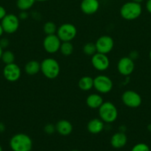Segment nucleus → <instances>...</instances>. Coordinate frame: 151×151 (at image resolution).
<instances>
[{
  "instance_id": "f257e3e1",
  "label": "nucleus",
  "mask_w": 151,
  "mask_h": 151,
  "mask_svg": "<svg viewBox=\"0 0 151 151\" xmlns=\"http://www.w3.org/2000/svg\"><path fill=\"white\" fill-rule=\"evenodd\" d=\"M10 147L13 151H30L33 147L30 137L25 134H16L10 140Z\"/></svg>"
},
{
  "instance_id": "f03ea898",
  "label": "nucleus",
  "mask_w": 151,
  "mask_h": 151,
  "mask_svg": "<svg viewBox=\"0 0 151 151\" xmlns=\"http://www.w3.org/2000/svg\"><path fill=\"white\" fill-rule=\"evenodd\" d=\"M41 69L40 71L47 79H55L60 73V65L59 62L52 58H44L41 62Z\"/></svg>"
},
{
  "instance_id": "7ed1b4c3",
  "label": "nucleus",
  "mask_w": 151,
  "mask_h": 151,
  "mask_svg": "<svg viewBox=\"0 0 151 151\" xmlns=\"http://www.w3.org/2000/svg\"><path fill=\"white\" fill-rule=\"evenodd\" d=\"M142 13V7L140 3L127 1L120 9V15L125 20L132 21L138 19Z\"/></svg>"
},
{
  "instance_id": "20e7f679",
  "label": "nucleus",
  "mask_w": 151,
  "mask_h": 151,
  "mask_svg": "<svg viewBox=\"0 0 151 151\" xmlns=\"http://www.w3.org/2000/svg\"><path fill=\"white\" fill-rule=\"evenodd\" d=\"M98 109L100 119L105 123H113L118 118V109L111 102H104Z\"/></svg>"
},
{
  "instance_id": "39448f33",
  "label": "nucleus",
  "mask_w": 151,
  "mask_h": 151,
  "mask_svg": "<svg viewBox=\"0 0 151 151\" xmlns=\"http://www.w3.org/2000/svg\"><path fill=\"white\" fill-rule=\"evenodd\" d=\"M56 35L62 42L71 41L76 36L77 29L73 24L65 23L58 27Z\"/></svg>"
},
{
  "instance_id": "423d86ee",
  "label": "nucleus",
  "mask_w": 151,
  "mask_h": 151,
  "mask_svg": "<svg viewBox=\"0 0 151 151\" xmlns=\"http://www.w3.org/2000/svg\"><path fill=\"white\" fill-rule=\"evenodd\" d=\"M113 87V81L106 75H98L93 78V88L100 94H107Z\"/></svg>"
},
{
  "instance_id": "0eeeda50",
  "label": "nucleus",
  "mask_w": 151,
  "mask_h": 151,
  "mask_svg": "<svg viewBox=\"0 0 151 151\" xmlns=\"http://www.w3.org/2000/svg\"><path fill=\"white\" fill-rule=\"evenodd\" d=\"M1 24L4 32L13 34L18 30L19 27V19L14 14H7L1 19Z\"/></svg>"
},
{
  "instance_id": "6e6552de",
  "label": "nucleus",
  "mask_w": 151,
  "mask_h": 151,
  "mask_svg": "<svg viewBox=\"0 0 151 151\" xmlns=\"http://www.w3.org/2000/svg\"><path fill=\"white\" fill-rule=\"evenodd\" d=\"M121 100L127 107L131 109L139 107L142 102V97L139 93L133 90H127L124 91L121 95Z\"/></svg>"
},
{
  "instance_id": "1a4fd4ad",
  "label": "nucleus",
  "mask_w": 151,
  "mask_h": 151,
  "mask_svg": "<svg viewBox=\"0 0 151 151\" xmlns=\"http://www.w3.org/2000/svg\"><path fill=\"white\" fill-rule=\"evenodd\" d=\"M96 47L97 52L107 55L114 47V41L109 35H102L96 40Z\"/></svg>"
},
{
  "instance_id": "9d476101",
  "label": "nucleus",
  "mask_w": 151,
  "mask_h": 151,
  "mask_svg": "<svg viewBox=\"0 0 151 151\" xmlns=\"http://www.w3.org/2000/svg\"><path fill=\"white\" fill-rule=\"evenodd\" d=\"M62 41L56 34L46 35L43 41V47L47 53L54 54L59 51Z\"/></svg>"
},
{
  "instance_id": "9b49d317",
  "label": "nucleus",
  "mask_w": 151,
  "mask_h": 151,
  "mask_svg": "<svg viewBox=\"0 0 151 151\" xmlns=\"http://www.w3.org/2000/svg\"><path fill=\"white\" fill-rule=\"evenodd\" d=\"M3 75L4 78L9 82H16L21 78L22 71L20 67L16 63H13L6 64L3 69Z\"/></svg>"
},
{
  "instance_id": "f8f14e48",
  "label": "nucleus",
  "mask_w": 151,
  "mask_h": 151,
  "mask_svg": "<svg viewBox=\"0 0 151 151\" xmlns=\"http://www.w3.org/2000/svg\"><path fill=\"white\" fill-rule=\"evenodd\" d=\"M91 63L95 69L104 72L109 68L110 59L106 54L96 52L91 57Z\"/></svg>"
},
{
  "instance_id": "ddd939ff",
  "label": "nucleus",
  "mask_w": 151,
  "mask_h": 151,
  "mask_svg": "<svg viewBox=\"0 0 151 151\" xmlns=\"http://www.w3.org/2000/svg\"><path fill=\"white\" fill-rule=\"evenodd\" d=\"M117 69L121 75L128 76L135 69V63L130 57H123L117 63Z\"/></svg>"
},
{
  "instance_id": "4468645a",
  "label": "nucleus",
  "mask_w": 151,
  "mask_h": 151,
  "mask_svg": "<svg viewBox=\"0 0 151 151\" xmlns=\"http://www.w3.org/2000/svg\"><path fill=\"white\" fill-rule=\"evenodd\" d=\"M100 4L99 0H82L80 8L82 13L86 15H93L99 10Z\"/></svg>"
},
{
  "instance_id": "2eb2a0df",
  "label": "nucleus",
  "mask_w": 151,
  "mask_h": 151,
  "mask_svg": "<svg viewBox=\"0 0 151 151\" xmlns=\"http://www.w3.org/2000/svg\"><path fill=\"white\" fill-rule=\"evenodd\" d=\"M127 142V137L124 132L115 133L110 139V144L113 147L120 149L124 147Z\"/></svg>"
},
{
  "instance_id": "dca6fc26",
  "label": "nucleus",
  "mask_w": 151,
  "mask_h": 151,
  "mask_svg": "<svg viewBox=\"0 0 151 151\" xmlns=\"http://www.w3.org/2000/svg\"><path fill=\"white\" fill-rule=\"evenodd\" d=\"M56 131L60 135L66 137L70 135L73 131V125L70 121L67 119H61L56 124Z\"/></svg>"
},
{
  "instance_id": "f3484780",
  "label": "nucleus",
  "mask_w": 151,
  "mask_h": 151,
  "mask_svg": "<svg viewBox=\"0 0 151 151\" xmlns=\"http://www.w3.org/2000/svg\"><path fill=\"white\" fill-rule=\"evenodd\" d=\"M87 131L92 134H98L105 128V122L99 118H94L89 121L87 125Z\"/></svg>"
},
{
  "instance_id": "a211bd4d",
  "label": "nucleus",
  "mask_w": 151,
  "mask_h": 151,
  "mask_svg": "<svg viewBox=\"0 0 151 151\" xmlns=\"http://www.w3.org/2000/svg\"><path fill=\"white\" fill-rule=\"evenodd\" d=\"M103 103V98L99 94H91L86 98V104L92 109H99Z\"/></svg>"
},
{
  "instance_id": "6ab92c4d",
  "label": "nucleus",
  "mask_w": 151,
  "mask_h": 151,
  "mask_svg": "<svg viewBox=\"0 0 151 151\" xmlns=\"http://www.w3.org/2000/svg\"><path fill=\"white\" fill-rule=\"evenodd\" d=\"M41 69V63L36 60H30L25 64V72L30 76L37 75Z\"/></svg>"
},
{
  "instance_id": "aec40b11",
  "label": "nucleus",
  "mask_w": 151,
  "mask_h": 151,
  "mask_svg": "<svg viewBox=\"0 0 151 151\" xmlns=\"http://www.w3.org/2000/svg\"><path fill=\"white\" fill-rule=\"evenodd\" d=\"M78 88L84 91L91 90L93 88V78L90 76H84L78 81Z\"/></svg>"
},
{
  "instance_id": "412c9836",
  "label": "nucleus",
  "mask_w": 151,
  "mask_h": 151,
  "mask_svg": "<svg viewBox=\"0 0 151 151\" xmlns=\"http://www.w3.org/2000/svg\"><path fill=\"white\" fill-rule=\"evenodd\" d=\"M73 50L74 47L71 41H65V42H62V44H61L59 51L63 55H70L73 52Z\"/></svg>"
},
{
  "instance_id": "4be33fe9",
  "label": "nucleus",
  "mask_w": 151,
  "mask_h": 151,
  "mask_svg": "<svg viewBox=\"0 0 151 151\" xmlns=\"http://www.w3.org/2000/svg\"><path fill=\"white\" fill-rule=\"evenodd\" d=\"M36 0H17L16 6L21 11H27L34 5Z\"/></svg>"
},
{
  "instance_id": "5701e85b",
  "label": "nucleus",
  "mask_w": 151,
  "mask_h": 151,
  "mask_svg": "<svg viewBox=\"0 0 151 151\" xmlns=\"http://www.w3.org/2000/svg\"><path fill=\"white\" fill-rule=\"evenodd\" d=\"M57 29L56 24L53 22H47L43 26V31L46 34V35L56 34Z\"/></svg>"
},
{
  "instance_id": "b1692460",
  "label": "nucleus",
  "mask_w": 151,
  "mask_h": 151,
  "mask_svg": "<svg viewBox=\"0 0 151 151\" xmlns=\"http://www.w3.org/2000/svg\"><path fill=\"white\" fill-rule=\"evenodd\" d=\"M1 59L5 65L10 64V63H14L15 55L13 52L10 51V50H6V51L3 52Z\"/></svg>"
},
{
  "instance_id": "393cba45",
  "label": "nucleus",
  "mask_w": 151,
  "mask_h": 151,
  "mask_svg": "<svg viewBox=\"0 0 151 151\" xmlns=\"http://www.w3.org/2000/svg\"><path fill=\"white\" fill-rule=\"evenodd\" d=\"M83 52L88 56H93V55L97 52L96 44L94 43L88 42L85 44L83 47Z\"/></svg>"
},
{
  "instance_id": "a878e982",
  "label": "nucleus",
  "mask_w": 151,
  "mask_h": 151,
  "mask_svg": "<svg viewBox=\"0 0 151 151\" xmlns=\"http://www.w3.org/2000/svg\"><path fill=\"white\" fill-rule=\"evenodd\" d=\"M131 151H150L149 146L145 143H138L135 145Z\"/></svg>"
},
{
  "instance_id": "bb28decb",
  "label": "nucleus",
  "mask_w": 151,
  "mask_h": 151,
  "mask_svg": "<svg viewBox=\"0 0 151 151\" xmlns=\"http://www.w3.org/2000/svg\"><path fill=\"white\" fill-rule=\"evenodd\" d=\"M44 131L48 135H51V134H54L56 132V126L53 124H47L44 128Z\"/></svg>"
},
{
  "instance_id": "cd10ccee",
  "label": "nucleus",
  "mask_w": 151,
  "mask_h": 151,
  "mask_svg": "<svg viewBox=\"0 0 151 151\" xmlns=\"http://www.w3.org/2000/svg\"><path fill=\"white\" fill-rule=\"evenodd\" d=\"M9 44H10V42H9V40L7 38H4L0 40V46L2 47V49L7 48Z\"/></svg>"
},
{
  "instance_id": "c85d7f7f",
  "label": "nucleus",
  "mask_w": 151,
  "mask_h": 151,
  "mask_svg": "<svg viewBox=\"0 0 151 151\" xmlns=\"http://www.w3.org/2000/svg\"><path fill=\"white\" fill-rule=\"evenodd\" d=\"M18 17H19V19L25 20V19H27L28 18V13H27V11H21Z\"/></svg>"
},
{
  "instance_id": "c756f323",
  "label": "nucleus",
  "mask_w": 151,
  "mask_h": 151,
  "mask_svg": "<svg viewBox=\"0 0 151 151\" xmlns=\"http://www.w3.org/2000/svg\"><path fill=\"white\" fill-rule=\"evenodd\" d=\"M6 15H7V12H6L5 8L0 5V20H1Z\"/></svg>"
},
{
  "instance_id": "7c9ffc66",
  "label": "nucleus",
  "mask_w": 151,
  "mask_h": 151,
  "mask_svg": "<svg viewBox=\"0 0 151 151\" xmlns=\"http://www.w3.org/2000/svg\"><path fill=\"white\" fill-rule=\"evenodd\" d=\"M129 57H130L132 60H134V59H136L139 57V53H138L137 51H132L131 52H130Z\"/></svg>"
},
{
  "instance_id": "2f4dec72",
  "label": "nucleus",
  "mask_w": 151,
  "mask_h": 151,
  "mask_svg": "<svg viewBox=\"0 0 151 151\" xmlns=\"http://www.w3.org/2000/svg\"><path fill=\"white\" fill-rule=\"evenodd\" d=\"M146 9L150 13H151V0H147V1Z\"/></svg>"
},
{
  "instance_id": "473e14b6",
  "label": "nucleus",
  "mask_w": 151,
  "mask_h": 151,
  "mask_svg": "<svg viewBox=\"0 0 151 151\" xmlns=\"http://www.w3.org/2000/svg\"><path fill=\"white\" fill-rule=\"evenodd\" d=\"M4 130H5V126H4V124L0 122V133L4 132Z\"/></svg>"
},
{
  "instance_id": "72a5a7b5",
  "label": "nucleus",
  "mask_w": 151,
  "mask_h": 151,
  "mask_svg": "<svg viewBox=\"0 0 151 151\" xmlns=\"http://www.w3.org/2000/svg\"><path fill=\"white\" fill-rule=\"evenodd\" d=\"M3 33H4V30H3V28L2 27H1V24H0V37L3 35Z\"/></svg>"
},
{
  "instance_id": "f704fd0d",
  "label": "nucleus",
  "mask_w": 151,
  "mask_h": 151,
  "mask_svg": "<svg viewBox=\"0 0 151 151\" xmlns=\"http://www.w3.org/2000/svg\"><path fill=\"white\" fill-rule=\"evenodd\" d=\"M3 49H2V47H1V46H0V59H1V55H2V53H3Z\"/></svg>"
},
{
  "instance_id": "c9c22d12",
  "label": "nucleus",
  "mask_w": 151,
  "mask_h": 151,
  "mask_svg": "<svg viewBox=\"0 0 151 151\" xmlns=\"http://www.w3.org/2000/svg\"><path fill=\"white\" fill-rule=\"evenodd\" d=\"M133 1H135V2H137V3H142L143 1V0H132Z\"/></svg>"
},
{
  "instance_id": "e433bc0d",
  "label": "nucleus",
  "mask_w": 151,
  "mask_h": 151,
  "mask_svg": "<svg viewBox=\"0 0 151 151\" xmlns=\"http://www.w3.org/2000/svg\"><path fill=\"white\" fill-rule=\"evenodd\" d=\"M49 0H36V1H40V2H43V1H47Z\"/></svg>"
},
{
  "instance_id": "4c0bfd02",
  "label": "nucleus",
  "mask_w": 151,
  "mask_h": 151,
  "mask_svg": "<svg viewBox=\"0 0 151 151\" xmlns=\"http://www.w3.org/2000/svg\"><path fill=\"white\" fill-rule=\"evenodd\" d=\"M149 56H150V60H151V50H150V53H149Z\"/></svg>"
},
{
  "instance_id": "58836bf2",
  "label": "nucleus",
  "mask_w": 151,
  "mask_h": 151,
  "mask_svg": "<svg viewBox=\"0 0 151 151\" xmlns=\"http://www.w3.org/2000/svg\"><path fill=\"white\" fill-rule=\"evenodd\" d=\"M0 151H2V147H1V145H0Z\"/></svg>"
},
{
  "instance_id": "ea45409f",
  "label": "nucleus",
  "mask_w": 151,
  "mask_h": 151,
  "mask_svg": "<svg viewBox=\"0 0 151 151\" xmlns=\"http://www.w3.org/2000/svg\"><path fill=\"white\" fill-rule=\"evenodd\" d=\"M71 151H79V150H71Z\"/></svg>"
},
{
  "instance_id": "a19ab883",
  "label": "nucleus",
  "mask_w": 151,
  "mask_h": 151,
  "mask_svg": "<svg viewBox=\"0 0 151 151\" xmlns=\"http://www.w3.org/2000/svg\"><path fill=\"white\" fill-rule=\"evenodd\" d=\"M30 151H31V150H30Z\"/></svg>"
}]
</instances>
